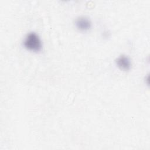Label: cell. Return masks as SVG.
Here are the masks:
<instances>
[{"label": "cell", "mask_w": 150, "mask_h": 150, "mask_svg": "<svg viewBox=\"0 0 150 150\" xmlns=\"http://www.w3.org/2000/svg\"><path fill=\"white\" fill-rule=\"evenodd\" d=\"M23 46L28 50L39 52L42 49V42L39 35L35 32L29 33L24 39Z\"/></svg>", "instance_id": "obj_1"}, {"label": "cell", "mask_w": 150, "mask_h": 150, "mask_svg": "<svg viewBox=\"0 0 150 150\" xmlns=\"http://www.w3.org/2000/svg\"><path fill=\"white\" fill-rule=\"evenodd\" d=\"M75 25L79 30L86 32L91 28V22L86 16H80L76 19Z\"/></svg>", "instance_id": "obj_2"}, {"label": "cell", "mask_w": 150, "mask_h": 150, "mask_svg": "<svg viewBox=\"0 0 150 150\" xmlns=\"http://www.w3.org/2000/svg\"><path fill=\"white\" fill-rule=\"evenodd\" d=\"M117 66L121 70L127 71L131 67V62L130 59L125 55H121L115 60Z\"/></svg>", "instance_id": "obj_3"}]
</instances>
